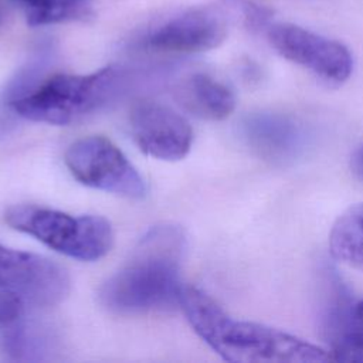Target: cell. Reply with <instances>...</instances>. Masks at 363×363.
Wrapping results in <instances>:
<instances>
[{
	"label": "cell",
	"instance_id": "cell-1",
	"mask_svg": "<svg viewBox=\"0 0 363 363\" xmlns=\"http://www.w3.org/2000/svg\"><path fill=\"white\" fill-rule=\"evenodd\" d=\"M186 234L176 224H157L138 241L126 262L99 288L98 299L109 312L143 315L179 306Z\"/></svg>",
	"mask_w": 363,
	"mask_h": 363
},
{
	"label": "cell",
	"instance_id": "cell-2",
	"mask_svg": "<svg viewBox=\"0 0 363 363\" xmlns=\"http://www.w3.org/2000/svg\"><path fill=\"white\" fill-rule=\"evenodd\" d=\"M179 306L193 330L233 363H323L329 352L284 330L231 318L208 294L183 285Z\"/></svg>",
	"mask_w": 363,
	"mask_h": 363
},
{
	"label": "cell",
	"instance_id": "cell-3",
	"mask_svg": "<svg viewBox=\"0 0 363 363\" xmlns=\"http://www.w3.org/2000/svg\"><path fill=\"white\" fill-rule=\"evenodd\" d=\"M159 69L109 65L86 75L57 74L41 81L31 92L13 101L10 108L23 119L50 125H69L126 95L159 82Z\"/></svg>",
	"mask_w": 363,
	"mask_h": 363
},
{
	"label": "cell",
	"instance_id": "cell-4",
	"mask_svg": "<svg viewBox=\"0 0 363 363\" xmlns=\"http://www.w3.org/2000/svg\"><path fill=\"white\" fill-rule=\"evenodd\" d=\"M4 221L51 250L81 261L105 257L115 240L112 224L102 216H72L54 208L17 204L4 211Z\"/></svg>",
	"mask_w": 363,
	"mask_h": 363
},
{
	"label": "cell",
	"instance_id": "cell-5",
	"mask_svg": "<svg viewBox=\"0 0 363 363\" xmlns=\"http://www.w3.org/2000/svg\"><path fill=\"white\" fill-rule=\"evenodd\" d=\"M69 173L84 186L139 200L147 193L145 179L125 153L101 135L75 140L64 155Z\"/></svg>",
	"mask_w": 363,
	"mask_h": 363
},
{
	"label": "cell",
	"instance_id": "cell-6",
	"mask_svg": "<svg viewBox=\"0 0 363 363\" xmlns=\"http://www.w3.org/2000/svg\"><path fill=\"white\" fill-rule=\"evenodd\" d=\"M267 37L281 57L329 84L339 85L352 75L353 57L340 41L289 23L272 24Z\"/></svg>",
	"mask_w": 363,
	"mask_h": 363
},
{
	"label": "cell",
	"instance_id": "cell-7",
	"mask_svg": "<svg viewBox=\"0 0 363 363\" xmlns=\"http://www.w3.org/2000/svg\"><path fill=\"white\" fill-rule=\"evenodd\" d=\"M0 288L40 308L61 303L71 291V278L58 262L0 244Z\"/></svg>",
	"mask_w": 363,
	"mask_h": 363
},
{
	"label": "cell",
	"instance_id": "cell-8",
	"mask_svg": "<svg viewBox=\"0 0 363 363\" xmlns=\"http://www.w3.org/2000/svg\"><path fill=\"white\" fill-rule=\"evenodd\" d=\"M225 35V20L217 11L191 9L153 26L133 47L147 52L193 54L218 47Z\"/></svg>",
	"mask_w": 363,
	"mask_h": 363
},
{
	"label": "cell",
	"instance_id": "cell-9",
	"mask_svg": "<svg viewBox=\"0 0 363 363\" xmlns=\"http://www.w3.org/2000/svg\"><path fill=\"white\" fill-rule=\"evenodd\" d=\"M129 128L139 149L160 160H180L193 145L190 123L172 108L155 101H140L132 108Z\"/></svg>",
	"mask_w": 363,
	"mask_h": 363
},
{
	"label": "cell",
	"instance_id": "cell-10",
	"mask_svg": "<svg viewBox=\"0 0 363 363\" xmlns=\"http://www.w3.org/2000/svg\"><path fill=\"white\" fill-rule=\"evenodd\" d=\"M241 133L258 156L271 162L291 160L305 146L303 129L294 119L281 113H251L244 118Z\"/></svg>",
	"mask_w": 363,
	"mask_h": 363
},
{
	"label": "cell",
	"instance_id": "cell-11",
	"mask_svg": "<svg viewBox=\"0 0 363 363\" xmlns=\"http://www.w3.org/2000/svg\"><path fill=\"white\" fill-rule=\"evenodd\" d=\"M61 350V336L50 323L18 319L0 328V362H51L58 359Z\"/></svg>",
	"mask_w": 363,
	"mask_h": 363
},
{
	"label": "cell",
	"instance_id": "cell-12",
	"mask_svg": "<svg viewBox=\"0 0 363 363\" xmlns=\"http://www.w3.org/2000/svg\"><path fill=\"white\" fill-rule=\"evenodd\" d=\"M174 98L187 112L208 121L225 119L235 108L234 92L204 72L182 79L174 88Z\"/></svg>",
	"mask_w": 363,
	"mask_h": 363
},
{
	"label": "cell",
	"instance_id": "cell-13",
	"mask_svg": "<svg viewBox=\"0 0 363 363\" xmlns=\"http://www.w3.org/2000/svg\"><path fill=\"white\" fill-rule=\"evenodd\" d=\"M329 250L336 259L363 269V203L337 217L329 234Z\"/></svg>",
	"mask_w": 363,
	"mask_h": 363
},
{
	"label": "cell",
	"instance_id": "cell-14",
	"mask_svg": "<svg viewBox=\"0 0 363 363\" xmlns=\"http://www.w3.org/2000/svg\"><path fill=\"white\" fill-rule=\"evenodd\" d=\"M26 7L33 27L85 20L92 14V0H16Z\"/></svg>",
	"mask_w": 363,
	"mask_h": 363
},
{
	"label": "cell",
	"instance_id": "cell-15",
	"mask_svg": "<svg viewBox=\"0 0 363 363\" xmlns=\"http://www.w3.org/2000/svg\"><path fill=\"white\" fill-rule=\"evenodd\" d=\"M51 61L52 47H50V44L40 45L37 50H34L27 61L6 82L3 91L0 92V104L10 108L13 101L31 92L43 81V77Z\"/></svg>",
	"mask_w": 363,
	"mask_h": 363
},
{
	"label": "cell",
	"instance_id": "cell-16",
	"mask_svg": "<svg viewBox=\"0 0 363 363\" xmlns=\"http://www.w3.org/2000/svg\"><path fill=\"white\" fill-rule=\"evenodd\" d=\"M227 6L241 16L244 26L248 30L258 31L267 27L271 17V11L251 0H227Z\"/></svg>",
	"mask_w": 363,
	"mask_h": 363
},
{
	"label": "cell",
	"instance_id": "cell-17",
	"mask_svg": "<svg viewBox=\"0 0 363 363\" xmlns=\"http://www.w3.org/2000/svg\"><path fill=\"white\" fill-rule=\"evenodd\" d=\"M24 312V301L6 289L0 288V328L9 326L21 319Z\"/></svg>",
	"mask_w": 363,
	"mask_h": 363
},
{
	"label": "cell",
	"instance_id": "cell-18",
	"mask_svg": "<svg viewBox=\"0 0 363 363\" xmlns=\"http://www.w3.org/2000/svg\"><path fill=\"white\" fill-rule=\"evenodd\" d=\"M350 169L353 174L363 182V145L357 146L350 155Z\"/></svg>",
	"mask_w": 363,
	"mask_h": 363
},
{
	"label": "cell",
	"instance_id": "cell-19",
	"mask_svg": "<svg viewBox=\"0 0 363 363\" xmlns=\"http://www.w3.org/2000/svg\"><path fill=\"white\" fill-rule=\"evenodd\" d=\"M350 315L356 323L363 326V301H352Z\"/></svg>",
	"mask_w": 363,
	"mask_h": 363
}]
</instances>
